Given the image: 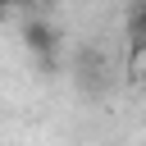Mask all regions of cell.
Here are the masks:
<instances>
[{"label": "cell", "instance_id": "1", "mask_svg": "<svg viewBox=\"0 0 146 146\" xmlns=\"http://www.w3.org/2000/svg\"><path fill=\"white\" fill-rule=\"evenodd\" d=\"M27 50L32 55H41V64H50L55 59V50H59V36H55V27L50 23H27Z\"/></svg>", "mask_w": 146, "mask_h": 146}]
</instances>
